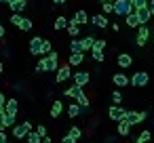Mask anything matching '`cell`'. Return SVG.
Returning <instances> with one entry per match:
<instances>
[{
  "label": "cell",
  "mask_w": 154,
  "mask_h": 143,
  "mask_svg": "<svg viewBox=\"0 0 154 143\" xmlns=\"http://www.w3.org/2000/svg\"><path fill=\"white\" fill-rule=\"evenodd\" d=\"M114 13L116 15H122V17H129L135 9H133V4H131V0H114Z\"/></svg>",
  "instance_id": "6da1fadb"
},
{
  "label": "cell",
  "mask_w": 154,
  "mask_h": 143,
  "mask_svg": "<svg viewBox=\"0 0 154 143\" xmlns=\"http://www.w3.org/2000/svg\"><path fill=\"white\" fill-rule=\"evenodd\" d=\"M146 112H127L125 114V122L129 124V126H133V124H141L143 120H146Z\"/></svg>",
  "instance_id": "7a4b0ae2"
},
{
  "label": "cell",
  "mask_w": 154,
  "mask_h": 143,
  "mask_svg": "<svg viewBox=\"0 0 154 143\" xmlns=\"http://www.w3.org/2000/svg\"><path fill=\"white\" fill-rule=\"evenodd\" d=\"M28 133H32V124H30L28 120L21 122V124H17V126H13V137H15V139H26Z\"/></svg>",
  "instance_id": "3957f363"
},
{
  "label": "cell",
  "mask_w": 154,
  "mask_h": 143,
  "mask_svg": "<svg viewBox=\"0 0 154 143\" xmlns=\"http://www.w3.org/2000/svg\"><path fill=\"white\" fill-rule=\"evenodd\" d=\"M133 13H135V17H137V21H139V25H146V23L152 19V13H150V9H148V7H143V9H135Z\"/></svg>",
  "instance_id": "277c9868"
},
{
  "label": "cell",
  "mask_w": 154,
  "mask_h": 143,
  "mask_svg": "<svg viewBox=\"0 0 154 143\" xmlns=\"http://www.w3.org/2000/svg\"><path fill=\"white\" fill-rule=\"evenodd\" d=\"M125 114H127V109H122L120 105H112V107L108 109V116H110L112 120H116V122H122V120H125Z\"/></svg>",
  "instance_id": "5b68a950"
},
{
  "label": "cell",
  "mask_w": 154,
  "mask_h": 143,
  "mask_svg": "<svg viewBox=\"0 0 154 143\" xmlns=\"http://www.w3.org/2000/svg\"><path fill=\"white\" fill-rule=\"evenodd\" d=\"M148 82H150V76L146 72H135V76L131 78V84L133 86H146Z\"/></svg>",
  "instance_id": "8992f818"
},
{
  "label": "cell",
  "mask_w": 154,
  "mask_h": 143,
  "mask_svg": "<svg viewBox=\"0 0 154 143\" xmlns=\"http://www.w3.org/2000/svg\"><path fill=\"white\" fill-rule=\"evenodd\" d=\"M42 38L40 36H34L32 40H30V53L32 55H42Z\"/></svg>",
  "instance_id": "52a82bcc"
},
{
  "label": "cell",
  "mask_w": 154,
  "mask_h": 143,
  "mask_svg": "<svg viewBox=\"0 0 154 143\" xmlns=\"http://www.w3.org/2000/svg\"><path fill=\"white\" fill-rule=\"evenodd\" d=\"M17 109H19V101H17V99H7V103H5V112H7V116L15 118V116H17Z\"/></svg>",
  "instance_id": "ba28073f"
},
{
  "label": "cell",
  "mask_w": 154,
  "mask_h": 143,
  "mask_svg": "<svg viewBox=\"0 0 154 143\" xmlns=\"http://www.w3.org/2000/svg\"><path fill=\"white\" fill-rule=\"evenodd\" d=\"M89 80H91L89 72H76V74H74V84H76V86H82V88H85V86L89 84Z\"/></svg>",
  "instance_id": "9c48e42d"
},
{
  "label": "cell",
  "mask_w": 154,
  "mask_h": 143,
  "mask_svg": "<svg viewBox=\"0 0 154 143\" xmlns=\"http://www.w3.org/2000/svg\"><path fill=\"white\" fill-rule=\"evenodd\" d=\"M148 36H150V30H148L146 25H139V32H137V46H143L146 40H148Z\"/></svg>",
  "instance_id": "30bf717a"
},
{
  "label": "cell",
  "mask_w": 154,
  "mask_h": 143,
  "mask_svg": "<svg viewBox=\"0 0 154 143\" xmlns=\"http://www.w3.org/2000/svg\"><path fill=\"white\" fill-rule=\"evenodd\" d=\"M26 4H28V0H9V7L13 9V13L23 11V9H26Z\"/></svg>",
  "instance_id": "8fae6325"
},
{
  "label": "cell",
  "mask_w": 154,
  "mask_h": 143,
  "mask_svg": "<svg viewBox=\"0 0 154 143\" xmlns=\"http://www.w3.org/2000/svg\"><path fill=\"white\" fill-rule=\"evenodd\" d=\"M70 78V65H59L57 70V82H63Z\"/></svg>",
  "instance_id": "7c38bea8"
},
{
  "label": "cell",
  "mask_w": 154,
  "mask_h": 143,
  "mask_svg": "<svg viewBox=\"0 0 154 143\" xmlns=\"http://www.w3.org/2000/svg\"><path fill=\"white\" fill-rule=\"evenodd\" d=\"M66 95L70 97V99H78L80 95H82V86H70V88H66Z\"/></svg>",
  "instance_id": "4fadbf2b"
},
{
  "label": "cell",
  "mask_w": 154,
  "mask_h": 143,
  "mask_svg": "<svg viewBox=\"0 0 154 143\" xmlns=\"http://www.w3.org/2000/svg\"><path fill=\"white\" fill-rule=\"evenodd\" d=\"M131 63H133V59H131L129 53H120V55H118V65H120V67H129Z\"/></svg>",
  "instance_id": "5bb4252c"
},
{
  "label": "cell",
  "mask_w": 154,
  "mask_h": 143,
  "mask_svg": "<svg viewBox=\"0 0 154 143\" xmlns=\"http://www.w3.org/2000/svg\"><path fill=\"white\" fill-rule=\"evenodd\" d=\"M91 23L97 25V28H106V25H108V19H106L103 15H95V17H91Z\"/></svg>",
  "instance_id": "9a60e30c"
},
{
  "label": "cell",
  "mask_w": 154,
  "mask_h": 143,
  "mask_svg": "<svg viewBox=\"0 0 154 143\" xmlns=\"http://www.w3.org/2000/svg\"><path fill=\"white\" fill-rule=\"evenodd\" d=\"M93 42H95V38H93V36H87V38L80 40V49H82V51H91V49H93Z\"/></svg>",
  "instance_id": "2e32d148"
},
{
  "label": "cell",
  "mask_w": 154,
  "mask_h": 143,
  "mask_svg": "<svg viewBox=\"0 0 154 143\" xmlns=\"http://www.w3.org/2000/svg\"><path fill=\"white\" fill-rule=\"evenodd\" d=\"M82 59H85V55H82V53H72V55H70L68 65H80V63H82Z\"/></svg>",
  "instance_id": "e0dca14e"
},
{
  "label": "cell",
  "mask_w": 154,
  "mask_h": 143,
  "mask_svg": "<svg viewBox=\"0 0 154 143\" xmlns=\"http://www.w3.org/2000/svg\"><path fill=\"white\" fill-rule=\"evenodd\" d=\"M68 32H70V36H78V34H80V30H78V23L74 21V17L68 21Z\"/></svg>",
  "instance_id": "ac0fdd59"
},
{
  "label": "cell",
  "mask_w": 154,
  "mask_h": 143,
  "mask_svg": "<svg viewBox=\"0 0 154 143\" xmlns=\"http://www.w3.org/2000/svg\"><path fill=\"white\" fill-rule=\"evenodd\" d=\"M112 80H114V84H116V86H127V84H129V78H127L125 74H116Z\"/></svg>",
  "instance_id": "d6986e66"
},
{
  "label": "cell",
  "mask_w": 154,
  "mask_h": 143,
  "mask_svg": "<svg viewBox=\"0 0 154 143\" xmlns=\"http://www.w3.org/2000/svg\"><path fill=\"white\" fill-rule=\"evenodd\" d=\"M61 112H63V103H61V101H53V107H51V116H53V118H57V116H59Z\"/></svg>",
  "instance_id": "ffe728a7"
},
{
  "label": "cell",
  "mask_w": 154,
  "mask_h": 143,
  "mask_svg": "<svg viewBox=\"0 0 154 143\" xmlns=\"http://www.w3.org/2000/svg\"><path fill=\"white\" fill-rule=\"evenodd\" d=\"M74 21L80 25V23H87L89 21V17H87V11H78L76 15H74Z\"/></svg>",
  "instance_id": "44dd1931"
},
{
  "label": "cell",
  "mask_w": 154,
  "mask_h": 143,
  "mask_svg": "<svg viewBox=\"0 0 154 143\" xmlns=\"http://www.w3.org/2000/svg\"><path fill=\"white\" fill-rule=\"evenodd\" d=\"M78 114H80V105H78V103H70V107H68V116H70V118H76Z\"/></svg>",
  "instance_id": "7402d4cb"
},
{
  "label": "cell",
  "mask_w": 154,
  "mask_h": 143,
  "mask_svg": "<svg viewBox=\"0 0 154 143\" xmlns=\"http://www.w3.org/2000/svg\"><path fill=\"white\" fill-rule=\"evenodd\" d=\"M129 130H131V126H129L125 120H122V122H118V135H120V137H127V135H129Z\"/></svg>",
  "instance_id": "603a6c76"
},
{
  "label": "cell",
  "mask_w": 154,
  "mask_h": 143,
  "mask_svg": "<svg viewBox=\"0 0 154 143\" xmlns=\"http://www.w3.org/2000/svg\"><path fill=\"white\" fill-rule=\"evenodd\" d=\"M68 28V19L66 17H57L55 19V30H66Z\"/></svg>",
  "instance_id": "cb8c5ba5"
},
{
  "label": "cell",
  "mask_w": 154,
  "mask_h": 143,
  "mask_svg": "<svg viewBox=\"0 0 154 143\" xmlns=\"http://www.w3.org/2000/svg\"><path fill=\"white\" fill-rule=\"evenodd\" d=\"M28 143H42V137L38 135V133H28Z\"/></svg>",
  "instance_id": "d4e9b609"
},
{
  "label": "cell",
  "mask_w": 154,
  "mask_h": 143,
  "mask_svg": "<svg viewBox=\"0 0 154 143\" xmlns=\"http://www.w3.org/2000/svg\"><path fill=\"white\" fill-rule=\"evenodd\" d=\"M127 25H129V28H137V25H139V21H137L135 13H131V15L127 17Z\"/></svg>",
  "instance_id": "484cf974"
},
{
  "label": "cell",
  "mask_w": 154,
  "mask_h": 143,
  "mask_svg": "<svg viewBox=\"0 0 154 143\" xmlns=\"http://www.w3.org/2000/svg\"><path fill=\"white\" fill-rule=\"evenodd\" d=\"M76 101H78V105H80V109H87V107H89V99H87V95H85V93H82Z\"/></svg>",
  "instance_id": "4316f807"
},
{
  "label": "cell",
  "mask_w": 154,
  "mask_h": 143,
  "mask_svg": "<svg viewBox=\"0 0 154 143\" xmlns=\"http://www.w3.org/2000/svg\"><path fill=\"white\" fill-rule=\"evenodd\" d=\"M68 135H70V137H72V139H74V141H78V139H80V135H82V133H80V128H78V126H72V128H70V133H68Z\"/></svg>",
  "instance_id": "83f0119b"
},
{
  "label": "cell",
  "mask_w": 154,
  "mask_h": 143,
  "mask_svg": "<svg viewBox=\"0 0 154 143\" xmlns=\"http://www.w3.org/2000/svg\"><path fill=\"white\" fill-rule=\"evenodd\" d=\"M70 51H72V53H82V49H80V40H72V42H70Z\"/></svg>",
  "instance_id": "f1b7e54d"
},
{
  "label": "cell",
  "mask_w": 154,
  "mask_h": 143,
  "mask_svg": "<svg viewBox=\"0 0 154 143\" xmlns=\"http://www.w3.org/2000/svg\"><path fill=\"white\" fill-rule=\"evenodd\" d=\"M131 4H133V9H143V7H148V0H131Z\"/></svg>",
  "instance_id": "f546056e"
},
{
  "label": "cell",
  "mask_w": 154,
  "mask_h": 143,
  "mask_svg": "<svg viewBox=\"0 0 154 143\" xmlns=\"http://www.w3.org/2000/svg\"><path fill=\"white\" fill-rule=\"evenodd\" d=\"M103 49H106V40H95L91 51H103Z\"/></svg>",
  "instance_id": "4dcf8cb0"
},
{
  "label": "cell",
  "mask_w": 154,
  "mask_h": 143,
  "mask_svg": "<svg viewBox=\"0 0 154 143\" xmlns=\"http://www.w3.org/2000/svg\"><path fill=\"white\" fill-rule=\"evenodd\" d=\"M112 101H114V105H120V103H122V95H120V91H114V93H112Z\"/></svg>",
  "instance_id": "1f68e13d"
},
{
  "label": "cell",
  "mask_w": 154,
  "mask_h": 143,
  "mask_svg": "<svg viewBox=\"0 0 154 143\" xmlns=\"http://www.w3.org/2000/svg\"><path fill=\"white\" fill-rule=\"evenodd\" d=\"M150 137H152V135H150V130H143V133L137 137V143H146V141H150Z\"/></svg>",
  "instance_id": "d6a6232c"
},
{
  "label": "cell",
  "mask_w": 154,
  "mask_h": 143,
  "mask_svg": "<svg viewBox=\"0 0 154 143\" xmlns=\"http://www.w3.org/2000/svg\"><path fill=\"white\" fill-rule=\"evenodd\" d=\"M19 28H21L23 32H28V30H32V21H30V19H21V23H19Z\"/></svg>",
  "instance_id": "836d02e7"
},
{
  "label": "cell",
  "mask_w": 154,
  "mask_h": 143,
  "mask_svg": "<svg viewBox=\"0 0 154 143\" xmlns=\"http://www.w3.org/2000/svg\"><path fill=\"white\" fill-rule=\"evenodd\" d=\"M21 19H23V17H21L19 13H13V17H11V23H13V25H19V23H21Z\"/></svg>",
  "instance_id": "e575fe53"
},
{
  "label": "cell",
  "mask_w": 154,
  "mask_h": 143,
  "mask_svg": "<svg viewBox=\"0 0 154 143\" xmlns=\"http://www.w3.org/2000/svg\"><path fill=\"white\" fill-rule=\"evenodd\" d=\"M91 53H93V59L95 61H99V63L103 61V51H91Z\"/></svg>",
  "instance_id": "d590c367"
},
{
  "label": "cell",
  "mask_w": 154,
  "mask_h": 143,
  "mask_svg": "<svg viewBox=\"0 0 154 143\" xmlns=\"http://www.w3.org/2000/svg\"><path fill=\"white\" fill-rule=\"evenodd\" d=\"M5 118H7V112H5V107H0V130L5 128Z\"/></svg>",
  "instance_id": "8d00e7d4"
},
{
  "label": "cell",
  "mask_w": 154,
  "mask_h": 143,
  "mask_svg": "<svg viewBox=\"0 0 154 143\" xmlns=\"http://www.w3.org/2000/svg\"><path fill=\"white\" fill-rule=\"evenodd\" d=\"M103 13H114V4L112 2H103Z\"/></svg>",
  "instance_id": "74e56055"
},
{
  "label": "cell",
  "mask_w": 154,
  "mask_h": 143,
  "mask_svg": "<svg viewBox=\"0 0 154 143\" xmlns=\"http://www.w3.org/2000/svg\"><path fill=\"white\" fill-rule=\"evenodd\" d=\"M42 53H47V55H49V53H51V44H49V42H47V40H45V42H42Z\"/></svg>",
  "instance_id": "f35d334b"
},
{
  "label": "cell",
  "mask_w": 154,
  "mask_h": 143,
  "mask_svg": "<svg viewBox=\"0 0 154 143\" xmlns=\"http://www.w3.org/2000/svg\"><path fill=\"white\" fill-rule=\"evenodd\" d=\"M36 133H38V135H40V137H45V135H47V128H45V126H42V124H40V126H38V128H36Z\"/></svg>",
  "instance_id": "ab89813d"
},
{
  "label": "cell",
  "mask_w": 154,
  "mask_h": 143,
  "mask_svg": "<svg viewBox=\"0 0 154 143\" xmlns=\"http://www.w3.org/2000/svg\"><path fill=\"white\" fill-rule=\"evenodd\" d=\"M0 143H9V137L5 135V130H0Z\"/></svg>",
  "instance_id": "60d3db41"
},
{
  "label": "cell",
  "mask_w": 154,
  "mask_h": 143,
  "mask_svg": "<svg viewBox=\"0 0 154 143\" xmlns=\"http://www.w3.org/2000/svg\"><path fill=\"white\" fill-rule=\"evenodd\" d=\"M61 143H76V141H74V139H72V137H70V135H66V137H63V139H61Z\"/></svg>",
  "instance_id": "b9f144b4"
},
{
  "label": "cell",
  "mask_w": 154,
  "mask_h": 143,
  "mask_svg": "<svg viewBox=\"0 0 154 143\" xmlns=\"http://www.w3.org/2000/svg\"><path fill=\"white\" fill-rule=\"evenodd\" d=\"M148 9H150V13H152V17H154V0H148Z\"/></svg>",
  "instance_id": "7bdbcfd3"
},
{
  "label": "cell",
  "mask_w": 154,
  "mask_h": 143,
  "mask_svg": "<svg viewBox=\"0 0 154 143\" xmlns=\"http://www.w3.org/2000/svg\"><path fill=\"white\" fill-rule=\"evenodd\" d=\"M5 103H7V97H5L2 93H0V107H5Z\"/></svg>",
  "instance_id": "ee69618b"
},
{
  "label": "cell",
  "mask_w": 154,
  "mask_h": 143,
  "mask_svg": "<svg viewBox=\"0 0 154 143\" xmlns=\"http://www.w3.org/2000/svg\"><path fill=\"white\" fill-rule=\"evenodd\" d=\"M5 36V25H2V21H0V38Z\"/></svg>",
  "instance_id": "f6af8a7d"
},
{
  "label": "cell",
  "mask_w": 154,
  "mask_h": 143,
  "mask_svg": "<svg viewBox=\"0 0 154 143\" xmlns=\"http://www.w3.org/2000/svg\"><path fill=\"white\" fill-rule=\"evenodd\" d=\"M42 143H53V141H51L49 137H42Z\"/></svg>",
  "instance_id": "bcb514c9"
},
{
  "label": "cell",
  "mask_w": 154,
  "mask_h": 143,
  "mask_svg": "<svg viewBox=\"0 0 154 143\" xmlns=\"http://www.w3.org/2000/svg\"><path fill=\"white\" fill-rule=\"evenodd\" d=\"M66 0H53V4H63Z\"/></svg>",
  "instance_id": "7dc6e473"
},
{
  "label": "cell",
  "mask_w": 154,
  "mask_h": 143,
  "mask_svg": "<svg viewBox=\"0 0 154 143\" xmlns=\"http://www.w3.org/2000/svg\"><path fill=\"white\" fill-rule=\"evenodd\" d=\"M99 2H101V4H103V2H114V0H99Z\"/></svg>",
  "instance_id": "c3c4849f"
},
{
  "label": "cell",
  "mask_w": 154,
  "mask_h": 143,
  "mask_svg": "<svg viewBox=\"0 0 154 143\" xmlns=\"http://www.w3.org/2000/svg\"><path fill=\"white\" fill-rule=\"evenodd\" d=\"M0 76H2V61H0Z\"/></svg>",
  "instance_id": "681fc988"
},
{
  "label": "cell",
  "mask_w": 154,
  "mask_h": 143,
  "mask_svg": "<svg viewBox=\"0 0 154 143\" xmlns=\"http://www.w3.org/2000/svg\"><path fill=\"white\" fill-rule=\"evenodd\" d=\"M0 2H9V0H0Z\"/></svg>",
  "instance_id": "f907efd6"
},
{
  "label": "cell",
  "mask_w": 154,
  "mask_h": 143,
  "mask_svg": "<svg viewBox=\"0 0 154 143\" xmlns=\"http://www.w3.org/2000/svg\"><path fill=\"white\" fill-rule=\"evenodd\" d=\"M135 143H137V141H135Z\"/></svg>",
  "instance_id": "816d5d0a"
}]
</instances>
